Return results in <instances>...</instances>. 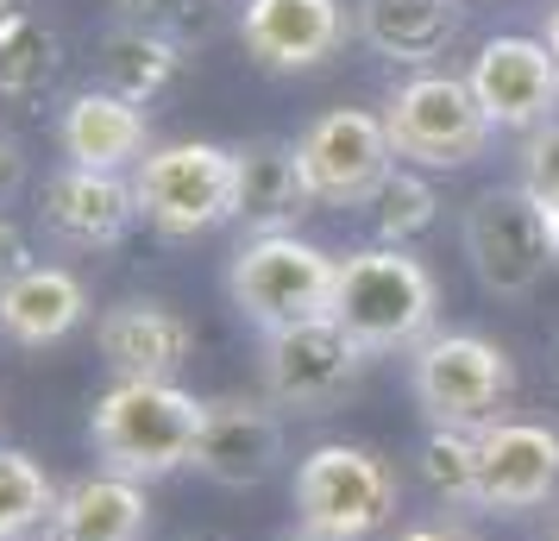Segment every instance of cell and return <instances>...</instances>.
<instances>
[{"label":"cell","mask_w":559,"mask_h":541,"mask_svg":"<svg viewBox=\"0 0 559 541\" xmlns=\"http://www.w3.org/2000/svg\"><path fill=\"white\" fill-rule=\"evenodd\" d=\"M340 334L353 340L365 360L415 353L428 334H440V284L408 246H365L340 258V284H333V315Z\"/></svg>","instance_id":"cell-1"},{"label":"cell","mask_w":559,"mask_h":541,"mask_svg":"<svg viewBox=\"0 0 559 541\" xmlns=\"http://www.w3.org/2000/svg\"><path fill=\"white\" fill-rule=\"evenodd\" d=\"M195 435H202V397H189L182 385H152V378H120L88 415V447L102 472L132 485H157L182 472L195 454Z\"/></svg>","instance_id":"cell-2"},{"label":"cell","mask_w":559,"mask_h":541,"mask_svg":"<svg viewBox=\"0 0 559 541\" xmlns=\"http://www.w3.org/2000/svg\"><path fill=\"white\" fill-rule=\"evenodd\" d=\"M333 284H340V258L302 233H252L227 264L233 309L264 340L308 328V321H328Z\"/></svg>","instance_id":"cell-3"},{"label":"cell","mask_w":559,"mask_h":541,"mask_svg":"<svg viewBox=\"0 0 559 541\" xmlns=\"http://www.w3.org/2000/svg\"><path fill=\"white\" fill-rule=\"evenodd\" d=\"M408 397H415V410H421L428 428L484 435L490 422L509 415L515 365H509V353L497 340L447 328V334H428L408 353Z\"/></svg>","instance_id":"cell-4"},{"label":"cell","mask_w":559,"mask_h":541,"mask_svg":"<svg viewBox=\"0 0 559 541\" xmlns=\"http://www.w3.org/2000/svg\"><path fill=\"white\" fill-rule=\"evenodd\" d=\"M132 202L139 221L164 239H202L239 221V152L214 139L152 145L132 170Z\"/></svg>","instance_id":"cell-5"},{"label":"cell","mask_w":559,"mask_h":541,"mask_svg":"<svg viewBox=\"0 0 559 541\" xmlns=\"http://www.w3.org/2000/svg\"><path fill=\"white\" fill-rule=\"evenodd\" d=\"M289 497H296V522L302 529H321V536H340V541H371L403 510V479H396V466L383 460L378 447L321 440L314 454L296 460Z\"/></svg>","instance_id":"cell-6"},{"label":"cell","mask_w":559,"mask_h":541,"mask_svg":"<svg viewBox=\"0 0 559 541\" xmlns=\"http://www.w3.org/2000/svg\"><path fill=\"white\" fill-rule=\"evenodd\" d=\"M383 132H390V152L396 164H415V170H465L478 164L484 145H490V120H484L478 95L465 77H440V70H421L390 89L383 102Z\"/></svg>","instance_id":"cell-7"},{"label":"cell","mask_w":559,"mask_h":541,"mask_svg":"<svg viewBox=\"0 0 559 541\" xmlns=\"http://www.w3.org/2000/svg\"><path fill=\"white\" fill-rule=\"evenodd\" d=\"M302 177L314 189V208H371L383 196V183L396 177V152L383 114L371 107H333L321 120H308L296 139Z\"/></svg>","instance_id":"cell-8"},{"label":"cell","mask_w":559,"mask_h":541,"mask_svg":"<svg viewBox=\"0 0 559 541\" xmlns=\"http://www.w3.org/2000/svg\"><path fill=\"white\" fill-rule=\"evenodd\" d=\"M559 504V428L503 415L472 435V510L484 516H528Z\"/></svg>","instance_id":"cell-9"},{"label":"cell","mask_w":559,"mask_h":541,"mask_svg":"<svg viewBox=\"0 0 559 541\" xmlns=\"http://www.w3.org/2000/svg\"><path fill=\"white\" fill-rule=\"evenodd\" d=\"M365 365L371 360H365L333 321H308V328H289V334L264 340V353H258V385H264V397H271L283 415H328L358 390Z\"/></svg>","instance_id":"cell-10"},{"label":"cell","mask_w":559,"mask_h":541,"mask_svg":"<svg viewBox=\"0 0 559 541\" xmlns=\"http://www.w3.org/2000/svg\"><path fill=\"white\" fill-rule=\"evenodd\" d=\"M465 258L472 278L490 296H528L540 284V271L554 264V233L540 221V208L515 189H484L478 202L465 208Z\"/></svg>","instance_id":"cell-11"},{"label":"cell","mask_w":559,"mask_h":541,"mask_svg":"<svg viewBox=\"0 0 559 541\" xmlns=\"http://www.w3.org/2000/svg\"><path fill=\"white\" fill-rule=\"evenodd\" d=\"M189 466L227 491L264 485L283 466V410L271 397H207Z\"/></svg>","instance_id":"cell-12"},{"label":"cell","mask_w":559,"mask_h":541,"mask_svg":"<svg viewBox=\"0 0 559 541\" xmlns=\"http://www.w3.org/2000/svg\"><path fill=\"white\" fill-rule=\"evenodd\" d=\"M465 82H472L484 120L497 132H534V127H547L554 107H559V70H554V57H547L540 38H515V32L509 38H490L472 57Z\"/></svg>","instance_id":"cell-13"},{"label":"cell","mask_w":559,"mask_h":541,"mask_svg":"<svg viewBox=\"0 0 559 541\" xmlns=\"http://www.w3.org/2000/svg\"><path fill=\"white\" fill-rule=\"evenodd\" d=\"M346 32H353V20L340 0H246V13H239L246 51L277 77L328 63L346 45Z\"/></svg>","instance_id":"cell-14"},{"label":"cell","mask_w":559,"mask_h":541,"mask_svg":"<svg viewBox=\"0 0 559 541\" xmlns=\"http://www.w3.org/2000/svg\"><path fill=\"white\" fill-rule=\"evenodd\" d=\"M95 346L120 378H152V385H177V372L195 353V328L182 321L170 303L132 296L95 321Z\"/></svg>","instance_id":"cell-15"},{"label":"cell","mask_w":559,"mask_h":541,"mask_svg":"<svg viewBox=\"0 0 559 541\" xmlns=\"http://www.w3.org/2000/svg\"><path fill=\"white\" fill-rule=\"evenodd\" d=\"M45 233L76 246V252H107L120 246L139 221V202H132V177H107V170H76L63 164L51 183H45Z\"/></svg>","instance_id":"cell-16"},{"label":"cell","mask_w":559,"mask_h":541,"mask_svg":"<svg viewBox=\"0 0 559 541\" xmlns=\"http://www.w3.org/2000/svg\"><path fill=\"white\" fill-rule=\"evenodd\" d=\"M57 139H63V157L76 170L127 177V170H139V157L152 152V120H145L139 102L114 95V89H82L57 114Z\"/></svg>","instance_id":"cell-17"},{"label":"cell","mask_w":559,"mask_h":541,"mask_svg":"<svg viewBox=\"0 0 559 541\" xmlns=\"http://www.w3.org/2000/svg\"><path fill=\"white\" fill-rule=\"evenodd\" d=\"M88 321V284L70 264H32L0 290V334L13 346H57Z\"/></svg>","instance_id":"cell-18"},{"label":"cell","mask_w":559,"mask_h":541,"mask_svg":"<svg viewBox=\"0 0 559 541\" xmlns=\"http://www.w3.org/2000/svg\"><path fill=\"white\" fill-rule=\"evenodd\" d=\"M145 529H152L145 485L114 479V472H88V479L57 491L45 541H145Z\"/></svg>","instance_id":"cell-19"},{"label":"cell","mask_w":559,"mask_h":541,"mask_svg":"<svg viewBox=\"0 0 559 541\" xmlns=\"http://www.w3.org/2000/svg\"><path fill=\"white\" fill-rule=\"evenodd\" d=\"M459 20H465L459 0H358L353 13L358 38L390 63H408V70H428L459 38Z\"/></svg>","instance_id":"cell-20"},{"label":"cell","mask_w":559,"mask_h":541,"mask_svg":"<svg viewBox=\"0 0 559 541\" xmlns=\"http://www.w3.org/2000/svg\"><path fill=\"white\" fill-rule=\"evenodd\" d=\"M308 208H314V189L302 177L296 145L258 139L239 152V221H246V233H296Z\"/></svg>","instance_id":"cell-21"},{"label":"cell","mask_w":559,"mask_h":541,"mask_svg":"<svg viewBox=\"0 0 559 541\" xmlns=\"http://www.w3.org/2000/svg\"><path fill=\"white\" fill-rule=\"evenodd\" d=\"M182 70V45L177 38H164V32H145V26H120L102 38V89H114V95H127V102H152V95H164L170 82H177Z\"/></svg>","instance_id":"cell-22"},{"label":"cell","mask_w":559,"mask_h":541,"mask_svg":"<svg viewBox=\"0 0 559 541\" xmlns=\"http://www.w3.org/2000/svg\"><path fill=\"white\" fill-rule=\"evenodd\" d=\"M57 510V485L51 472L20 454V447H0V541H26L38 536Z\"/></svg>","instance_id":"cell-23"},{"label":"cell","mask_w":559,"mask_h":541,"mask_svg":"<svg viewBox=\"0 0 559 541\" xmlns=\"http://www.w3.org/2000/svg\"><path fill=\"white\" fill-rule=\"evenodd\" d=\"M57 77V32L32 13H0V95H38Z\"/></svg>","instance_id":"cell-24"},{"label":"cell","mask_w":559,"mask_h":541,"mask_svg":"<svg viewBox=\"0 0 559 541\" xmlns=\"http://www.w3.org/2000/svg\"><path fill=\"white\" fill-rule=\"evenodd\" d=\"M371 208H378L371 214L378 221V246H408L421 227H433V189L421 177H408V170H396L383 183V196Z\"/></svg>","instance_id":"cell-25"},{"label":"cell","mask_w":559,"mask_h":541,"mask_svg":"<svg viewBox=\"0 0 559 541\" xmlns=\"http://www.w3.org/2000/svg\"><path fill=\"white\" fill-rule=\"evenodd\" d=\"M421 479H428L433 497L447 504H472V435H447V428H428L421 440Z\"/></svg>","instance_id":"cell-26"},{"label":"cell","mask_w":559,"mask_h":541,"mask_svg":"<svg viewBox=\"0 0 559 541\" xmlns=\"http://www.w3.org/2000/svg\"><path fill=\"white\" fill-rule=\"evenodd\" d=\"M522 196L540 208L547 227L559 221V120L534 127L528 145H522Z\"/></svg>","instance_id":"cell-27"},{"label":"cell","mask_w":559,"mask_h":541,"mask_svg":"<svg viewBox=\"0 0 559 541\" xmlns=\"http://www.w3.org/2000/svg\"><path fill=\"white\" fill-rule=\"evenodd\" d=\"M120 20H127V26H145V32H164V38H177V45H189V38L207 26V7H202V0H120Z\"/></svg>","instance_id":"cell-28"},{"label":"cell","mask_w":559,"mask_h":541,"mask_svg":"<svg viewBox=\"0 0 559 541\" xmlns=\"http://www.w3.org/2000/svg\"><path fill=\"white\" fill-rule=\"evenodd\" d=\"M32 264H38V258H32V239H26V227H20V221H13V214L0 208V290L13 284L20 271H32Z\"/></svg>","instance_id":"cell-29"},{"label":"cell","mask_w":559,"mask_h":541,"mask_svg":"<svg viewBox=\"0 0 559 541\" xmlns=\"http://www.w3.org/2000/svg\"><path fill=\"white\" fill-rule=\"evenodd\" d=\"M20 189H26V152H20V139L0 132V208L13 202Z\"/></svg>","instance_id":"cell-30"},{"label":"cell","mask_w":559,"mask_h":541,"mask_svg":"<svg viewBox=\"0 0 559 541\" xmlns=\"http://www.w3.org/2000/svg\"><path fill=\"white\" fill-rule=\"evenodd\" d=\"M390 541H478V536H465L453 522H415V529H396Z\"/></svg>","instance_id":"cell-31"},{"label":"cell","mask_w":559,"mask_h":541,"mask_svg":"<svg viewBox=\"0 0 559 541\" xmlns=\"http://www.w3.org/2000/svg\"><path fill=\"white\" fill-rule=\"evenodd\" d=\"M540 45H547V57H554V70H559V7L547 13V38H540Z\"/></svg>","instance_id":"cell-32"},{"label":"cell","mask_w":559,"mask_h":541,"mask_svg":"<svg viewBox=\"0 0 559 541\" xmlns=\"http://www.w3.org/2000/svg\"><path fill=\"white\" fill-rule=\"evenodd\" d=\"M277 541H340V536H321V529H302V522H296V529H283Z\"/></svg>","instance_id":"cell-33"},{"label":"cell","mask_w":559,"mask_h":541,"mask_svg":"<svg viewBox=\"0 0 559 541\" xmlns=\"http://www.w3.org/2000/svg\"><path fill=\"white\" fill-rule=\"evenodd\" d=\"M0 13H13V0H0Z\"/></svg>","instance_id":"cell-34"},{"label":"cell","mask_w":559,"mask_h":541,"mask_svg":"<svg viewBox=\"0 0 559 541\" xmlns=\"http://www.w3.org/2000/svg\"><path fill=\"white\" fill-rule=\"evenodd\" d=\"M177 541H207V536H177Z\"/></svg>","instance_id":"cell-35"},{"label":"cell","mask_w":559,"mask_h":541,"mask_svg":"<svg viewBox=\"0 0 559 541\" xmlns=\"http://www.w3.org/2000/svg\"><path fill=\"white\" fill-rule=\"evenodd\" d=\"M547 541H559V522H554V536H547Z\"/></svg>","instance_id":"cell-36"},{"label":"cell","mask_w":559,"mask_h":541,"mask_svg":"<svg viewBox=\"0 0 559 541\" xmlns=\"http://www.w3.org/2000/svg\"><path fill=\"white\" fill-rule=\"evenodd\" d=\"M26 541H38V536H26Z\"/></svg>","instance_id":"cell-37"}]
</instances>
